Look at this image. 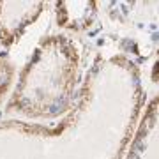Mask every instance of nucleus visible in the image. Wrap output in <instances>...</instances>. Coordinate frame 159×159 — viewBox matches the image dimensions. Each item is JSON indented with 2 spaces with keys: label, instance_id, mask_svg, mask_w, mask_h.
<instances>
[{
  "label": "nucleus",
  "instance_id": "nucleus-1",
  "mask_svg": "<svg viewBox=\"0 0 159 159\" xmlns=\"http://www.w3.org/2000/svg\"><path fill=\"white\" fill-rule=\"evenodd\" d=\"M125 159H159V97L145 110Z\"/></svg>",
  "mask_w": 159,
  "mask_h": 159
}]
</instances>
